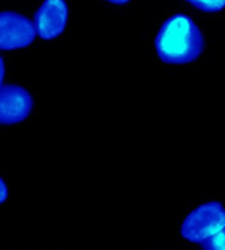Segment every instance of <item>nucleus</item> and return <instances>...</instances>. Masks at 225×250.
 Segmentation results:
<instances>
[{"label":"nucleus","mask_w":225,"mask_h":250,"mask_svg":"<svg viewBox=\"0 0 225 250\" xmlns=\"http://www.w3.org/2000/svg\"><path fill=\"white\" fill-rule=\"evenodd\" d=\"M154 48L164 63L188 65L203 54L204 36L190 16L177 13L162 24Z\"/></svg>","instance_id":"f257e3e1"},{"label":"nucleus","mask_w":225,"mask_h":250,"mask_svg":"<svg viewBox=\"0 0 225 250\" xmlns=\"http://www.w3.org/2000/svg\"><path fill=\"white\" fill-rule=\"evenodd\" d=\"M225 228V207L219 202L204 203L186 216L181 234L192 244H203Z\"/></svg>","instance_id":"f03ea898"},{"label":"nucleus","mask_w":225,"mask_h":250,"mask_svg":"<svg viewBox=\"0 0 225 250\" xmlns=\"http://www.w3.org/2000/svg\"><path fill=\"white\" fill-rule=\"evenodd\" d=\"M37 37L35 22L13 11L0 13V49L12 52L31 46Z\"/></svg>","instance_id":"7ed1b4c3"},{"label":"nucleus","mask_w":225,"mask_h":250,"mask_svg":"<svg viewBox=\"0 0 225 250\" xmlns=\"http://www.w3.org/2000/svg\"><path fill=\"white\" fill-rule=\"evenodd\" d=\"M67 21L69 5L66 0H43L33 18L37 36L45 41L58 39L65 32Z\"/></svg>","instance_id":"20e7f679"},{"label":"nucleus","mask_w":225,"mask_h":250,"mask_svg":"<svg viewBox=\"0 0 225 250\" xmlns=\"http://www.w3.org/2000/svg\"><path fill=\"white\" fill-rule=\"evenodd\" d=\"M35 100L29 91L18 84L0 87V124L15 125L29 116Z\"/></svg>","instance_id":"39448f33"},{"label":"nucleus","mask_w":225,"mask_h":250,"mask_svg":"<svg viewBox=\"0 0 225 250\" xmlns=\"http://www.w3.org/2000/svg\"><path fill=\"white\" fill-rule=\"evenodd\" d=\"M202 12L217 13L225 9V0H184Z\"/></svg>","instance_id":"423d86ee"},{"label":"nucleus","mask_w":225,"mask_h":250,"mask_svg":"<svg viewBox=\"0 0 225 250\" xmlns=\"http://www.w3.org/2000/svg\"><path fill=\"white\" fill-rule=\"evenodd\" d=\"M204 250H225V228L202 244Z\"/></svg>","instance_id":"0eeeda50"},{"label":"nucleus","mask_w":225,"mask_h":250,"mask_svg":"<svg viewBox=\"0 0 225 250\" xmlns=\"http://www.w3.org/2000/svg\"><path fill=\"white\" fill-rule=\"evenodd\" d=\"M0 203L4 204L7 198H8V187H7V183H5L4 178H0Z\"/></svg>","instance_id":"6e6552de"},{"label":"nucleus","mask_w":225,"mask_h":250,"mask_svg":"<svg viewBox=\"0 0 225 250\" xmlns=\"http://www.w3.org/2000/svg\"><path fill=\"white\" fill-rule=\"evenodd\" d=\"M105 1H108V3L115 5H125L129 3L130 0H105Z\"/></svg>","instance_id":"1a4fd4ad"}]
</instances>
